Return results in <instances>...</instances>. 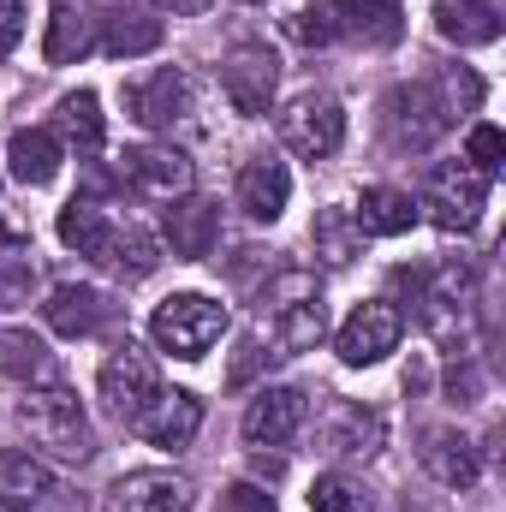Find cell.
<instances>
[{
  "instance_id": "cell-23",
  "label": "cell",
  "mask_w": 506,
  "mask_h": 512,
  "mask_svg": "<svg viewBox=\"0 0 506 512\" xmlns=\"http://www.w3.org/2000/svg\"><path fill=\"white\" fill-rule=\"evenodd\" d=\"M0 376H12L18 387H54L60 382V364H54V352L36 334L0 328Z\"/></svg>"
},
{
  "instance_id": "cell-28",
  "label": "cell",
  "mask_w": 506,
  "mask_h": 512,
  "mask_svg": "<svg viewBox=\"0 0 506 512\" xmlns=\"http://www.w3.org/2000/svg\"><path fill=\"white\" fill-rule=\"evenodd\" d=\"M30 292H36V251H30V239L0 227V310L24 304Z\"/></svg>"
},
{
  "instance_id": "cell-31",
  "label": "cell",
  "mask_w": 506,
  "mask_h": 512,
  "mask_svg": "<svg viewBox=\"0 0 506 512\" xmlns=\"http://www.w3.org/2000/svg\"><path fill=\"white\" fill-rule=\"evenodd\" d=\"M60 126L78 143V155H96L102 149V102H96V90H72L60 102Z\"/></svg>"
},
{
  "instance_id": "cell-26",
  "label": "cell",
  "mask_w": 506,
  "mask_h": 512,
  "mask_svg": "<svg viewBox=\"0 0 506 512\" xmlns=\"http://www.w3.org/2000/svg\"><path fill=\"white\" fill-rule=\"evenodd\" d=\"M60 161H66V149H60V137L42 126L18 131L12 143H6V167H12V179L18 185H48L54 173H60Z\"/></svg>"
},
{
  "instance_id": "cell-35",
  "label": "cell",
  "mask_w": 506,
  "mask_h": 512,
  "mask_svg": "<svg viewBox=\"0 0 506 512\" xmlns=\"http://www.w3.org/2000/svg\"><path fill=\"white\" fill-rule=\"evenodd\" d=\"M221 512H274V495L256 489V483H233V489L221 495Z\"/></svg>"
},
{
  "instance_id": "cell-8",
  "label": "cell",
  "mask_w": 506,
  "mask_h": 512,
  "mask_svg": "<svg viewBox=\"0 0 506 512\" xmlns=\"http://www.w3.org/2000/svg\"><path fill=\"white\" fill-rule=\"evenodd\" d=\"M399 334H405L399 304H393V298H364V304L346 316V328H340L334 352H340V364L370 370V364H381L387 352H399Z\"/></svg>"
},
{
  "instance_id": "cell-34",
  "label": "cell",
  "mask_w": 506,
  "mask_h": 512,
  "mask_svg": "<svg viewBox=\"0 0 506 512\" xmlns=\"http://www.w3.org/2000/svg\"><path fill=\"white\" fill-rule=\"evenodd\" d=\"M465 155H471V161H465L471 173L495 179V173H501V155H506V137L495 126H471V137H465Z\"/></svg>"
},
{
  "instance_id": "cell-17",
  "label": "cell",
  "mask_w": 506,
  "mask_h": 512,
  "mask_svg": "<svg viewBox=\"0 0 506 512\" xmlns=\"http://www.w3.org/2000/svg\"><path fill=\"white\" fill-rule=\"evenodd\" d=\"M286 197H292V173H286V161H274V155H256L239 167V209L251 215V221H280L286 215Z\"/></svg>"
},
{
  "instance_id": "cell-12",
  "label": "cell",
  "mask_w": 506,
  "mask_h": 512,
  "mask_svg": "<svg viewBox=\"0 0 506 512\" xmlns=\"http://www.w3.org/2000/svg\"><path fill=\"white\" fill-rule=\"evenodd\" d=\"M126 108L143 131H173L191 114V78H185L179 66H161V72L126 84Z\"/></svg>"
},
{
  "instance_id": "cell-32",
  "label": "cell",
  "mask_w": 506,
  "mask_h": 512,
  "mask_svg": "<svg viewBox=\"0 0 506 512\" xmlns=\"http://www.w3.org/2000/svg\"><path fill=\"white\" fill-rule=\"evenodd\" d=\"M286 36H292L298 48H328V42L340 36V24H334V6H328V0H310V6H298V12L286 18Z\"/></svg>"
},
{
  "instance_id": "cell-20",
  "label": "cell",
  "mask_w": 506,
  "mask_h": 512,
  "mask_svg": "<svg viewBox=\"0 0 506 512\" xmlns=\"http://www.w3.org/2000/svg\"><path fill=\"white\" fill-rule=\"evenodd\" d=\"M501 0H435V30L459 48H483L501 36Z\"/></svg>"
},
{
  "instance_id": "cell-3",
  "label": "cell",
  "mask_w": 506,
  "mask_h": 512,
  "mask_svg": "<svg viewBox=\"0 0 506 512\" xmlns=\"http://www.w3.org/2000/svg\"><path fill=\"white\" fill-rule=\"evenodd\" d=\"M262 316H268V340L292 358V352H310L322 334H328V304L316 292L310 274H280L274 292H262Z\"/></svg>"
},
{
  "instance_id": "cell-18",
  "label": "cell",
  "mask_w": 506,
  "mask_h": 512,
  "mask_svg": "<svg viewBox=\"0 0 506 512\" xmlns=\"http://www.w3.org/2000/svg\"><path fill=\"white\" fill-rule=\"evenodd\" d=\"M54 495H60V483H54V471L36 453H18V447L0 453V507L36 512V507H48Z\"/></svg>"
},
{
  "instance_id": "cell-19",
  "label": "cell",
  "mask_w": 506,
  "mask_h": 512,
  "mask_svg": "<svg viewBox=\"0 0 506 512\" xmlns=\"http://www.w3.org/2000/svg\"><path fill=\"white\" fill-rule=\"evenodd\" d=\"M423 471H429L441 489H477L483 459H477V447H471L459 429H429V435H423Z\"/></svg>"
},
{
  "instance_id": "cell-30",
  "label": "cell",
  "mask_w": 506,
  "mask_h": 512,
  "mask_svg": "<svg viewBox=\"0 0 506 512\" xmlns=\"http://www.w3.org/2000/svg\"><path fill=\"white\" fill-rule=\"evenodd\" d=\"M149 48H161V24H155V18H137V12H108L102 54H114V60H137V54H149Z\"/></svg>"
},
{
  "instance_id": "cell-29",
  "label": "cell",
  "mask_w": 506,
  "mask_h": 512,
  "mask_svg": "<svg viewBox=\"0 0 506 512\" xmlns=\"http://www.w3.org/2000/svg\"><path fill=\"white\" fill-rule=\"evenodd\" d=\"M364 251V233L352 221V209H322L316 215V262L322 268H352Z\"/></svg>"
},
{
  "instance_id": "cell-13",
  "label": "cell",
  "mask_w": 506,
  "mask_h": 512,
  "mask_svg": "<svg viewBox=\"0 0 506 512\" xmlns=\"http://www.w3.org/2000/svg\"><path fill=\"white\" fill-rule=\"evenodd\" d=\"M108 512H197V489L179 471H131L108 489Z\"/></svg>"
},
{
  "instance_id": "cell-16",
  "label": "cell",
  "mask_w": 506,
  "mask_h": 512,
  "mask_svg": "<svg viewBox=\"0 0 506 512\" xmlns=\"http://www.w3.org/2000/svg\"><path fill=\"white\" fill-rule=\"evenodd\" d=\"M221 245V203L209 197H179L167 209V251L185 256V262H203V256Z\"/></svg>"
},
{
  "instance_id": "cell-5",
  "label": "cell",
  "mask_w": 506,
  "mask_h": 512,
  "mask_svg": "<svg viewBox=\"0 0 506 512\" xmlns=\"http://www.w3.org/2000/svg\"><path fill=\"white\" fill-rule=\"evenodd\" d=\"M447 126H453V102H447L435 84H399V90H387V102H381V131H387L393 149L423 155Z\"/></svg>"
},
{
  "instance_id": "cell-10",
  "label": "cell",
  "mask_w": 506,
  "mask_h": 512,
  "mask_svg": "<svg viewBox=\"0 0 506 512\" xmlns=\"http://www.w3.org/2000/svg\"><path fill=\"white\" fill-rule=\"evenodd\" d=\"M280 143L292 149V155H304V161H322V155H334L340 143H346V114H340V102L334 96H292L286 102V114H280Z\"/></svg>"
},
{
  "instance_id": "cell-36",
  "label": "cell",
  "mask_w": 506,
  "mask_h": 512,
  "mask_svg": "<svg viewBox=\"0 0 506 512\" xmlns=\"http://www.w3.org/2000/svg\"><path fill=\"white\" fill-rule=\"evenodd\" d=\"M18 36H24V0H0V60L18 48Z\"/></svg>"
},
{
  "instance_id": "cell-22",
  "label": "cell",
  "mask_w": 506,
  "mask_h": 512,
  "mask_svg": "<svg viewBox=\"0 0 506 512\" xmlns=\"http://www.w3.org/2000/svg\"><path fill=\"white\" fill-rule=\"evenodd\" d=\"M42 316H48L54 334L84 340V334H96V328L108 322V298H102L96 286H54L48 304H42Z\"/></svg>"
},
{
  "instance_id": "cell-33",
  "label": "cell",
  "mask_w": 506,
  "mask_h": 512,
  "mask_svg": "<svg viewBox=\"0 0 506 512\" xmlns=\"http://www.w3.org/2000/svg\"><path fill=\"white\" fill-rule=\"evenodd\" d=\"M310 512H370V501L352 477H316L310 483Z\"/></svg>"
},
{
  "instance_id": "cell-15",
  "label": "cell",
  "mask_w": 506,
  "mask_h": 512,
  "mask_svg": "<svg viewBox=\"0 0 506 512\" xmlns=\"http://www.w3.org/2000/svg\"><path fill=\"white\" fill-rule=\"evenodd\" d=\"M304 429V393L298 387H262L245 411V441L251 447H286Z\"/></svg>"
},
{
  "instance_id": "cell-37",
  "label": "cell",
  "mask_w": 506,
  "mask_h": 512,
  "mask_svg": "<svg viewBox=\"0 0 506 512\" xmlns=\"http://www.w3.org/2000/svg\"><path fill=\"white\" fill-rule=\"evenodd\" d=\"M161 12H173V18H197V12H209L215 0H155Z\"/></svg>"
},
{
  "instance_id": "cell-25",
  "label": "cell",
  "mask_w": 506,
  "mask_h": 512,
  "mask_svg": "<svg viewBox=\"0 0 506 512\" xmlns=\"http://www.w3.org/2000/svg\"><path fill=\"white\" fill-rule=\"evenodd\" d=\"M381 441H387V423L370 405H334V423H328V447L340 459H376Z\"/></svg>"
},
{
  "instance_id": "cell-24",
  "label": "cell",
  "mask_w": 506,
  "mask_h": 512,
  "mask_svg": "<svg viewBox=\"0 0 506 512\" xmlns=\"http://www.w3.org/2000/svg\"><path fill=\"white\" fill-rule=\"evenodd\" d=\"M352 221H358V233H364V239H399V233H411L417 203H411L405 191H393V185H370V191L358 197Z\"/></svg>"
},
{
  "instance_id": "cell-11",
  "label": "cell",
  "mask_w": 506,
  "mask_h": 512,
  "mask_svg": "<svg viewBox=\"0 0 506 512\" xmlns=\"http://www.w3.org/2000/svg\"><path fill=\"white\" fill-rule=\"evenodd\" d=\"M155 393H161V376H155V358L143 346L126 340L120 352H108V364H102V399H108V411L120 423H137Z\"/></svg>"
},
{
  "instance_id": "cell-14",
  "label": "cell",
  "mask_w": 506,
  "mask_h": 512,
  "mask_svg": "<svg viewBox=\"0 0 506 512\" xmlns=\"http://www.w3.org/2000/svg\"><path fill=\"white\" fill-rule=\"evenodd\" d=\"M131 429H137L149 447H167V453H173V447H191V441H197V429H203V399H197V393H185V387L155 393Z\"/></svg>"
},
{
  "instance_id": "cell-4",
  "label": "cell",
  "mask_w": 506,
  "mask_h": 512,
  "mask_svg": "<svg viewBox=\"0 0 506 512\" xmlns=\"http://www.w3.org/2000/svg\"><path fill=\"white\" fill-rule=\"evenodd\" d=\"M149 334H155V346H161V352H173V358L197 364V358L227 334V304H215V298H203V292H173V298H161V304H155Z\"/></svg>"
},
{
  "instance_id": "cell-7",
  "label": "cell",
  "mask_w": 506,
  "mask_h": 512,
  "mask_svg": "<svg viewBox=\"0 0 506 512\" xmlns=\"http://www.w3.org/2000/svg\"><path fill=\"white\" fill-rule=\"evenodd\" d=\"M221 90L233 102V114L262 120L274 108V90H280V60L268 42H239L227 60H221Z\"/></svg>"
},
{
  "instance_id": "cell-38",
  "label": "cell",
  "mask_w": 506,
  "mask_h": 512,
  "mask_svg": "<svg viewBox=\"0 0 506 512\" xmlns=\"http://www.w3.org/2000/svg\"><path fill=\"white\" fill-rule=\"evenodd\" d=\"M251 6H256V0H251Z\"/></svg>"
},
{
  "instance_id": "cell-9",
  "label": "cell",
  "mask_w": 506,
  "mask_h": 512,
  "mask_svg": "<svg viewBox=\"0 0 506 512\" xmlns=\"http://www.w3.org/2000/svg\"><path fill=\"white\" fill-rule=\"evenodd\" d=\"M120 179H126L131 197H143V203L191 197V161L173 143H137V149H126L120 155Z\"/></svg>"
},
{
  "instance_id": "cell-21",
  "label": "cell",
  "mask_w": 506,
  "mask_h": 512,
  "mask_svg": "<svg viewBox=\"0 0 506 512\" xmlns=\"http://www.w3.org/2000/svg\"><path fill=\"white\" fill-rule=\"evenodd\" d=\"M328 6H334V24H340L346 36L370 42V48H393V42L405 36L399 0H328Z\"/></svg>"
},
{
  "instance_id": "cell-6",
  "label": "cell",
  "mask_w": 506,
  "mask_h": 512,
  "mask_svg": "<svg viewBox=\"0 0 506 512\" xmlns=\"http://www.w3.org/2000/svg\"><path fill=\"white\" fill-rule=\"evenodd\" d=\"M483 203H489V179L471 173L465 161L429 167L423 197H417V209H429V221H435L441 233H471V227L483 221Z\"/></svg>"
},
{
  "instance_id": "cell-1",
  "label": "cell",
  "mask_w": 506,
  "mask_h": 512,
  "mask_svg": "<svg viewBox=\"0 0 506 512\" xmlns=\"http://www.w3.org/2000/svg\"><path fill=\"white\" fill-rule=\"evenodd\" d=\"M60 239L78 256H90V262L126 274V280H143V274L161 262L155 239H149L143 227H120V221H114L108 209H96V203H66V209H60Z\"/></svg>"
},
{
  "instance_id": "cell-2",
  "label": "cell",
  "mask_w": 506,
  "mask_h": 512,
  "mask_svg": "<svg viewBox=\"0 0 506 512\" xmlns=\"http://www.w3.org/2000/svg\"><path fill=\"white\" fill-rule=\"evenodd\" d=\"M18 423H24V435L42 447V453H54V459H66V465H84L90 459V417H84V405H78V393L72 387H24V399H18Z\"/></svg>"
},
{
  "instance_id": "cell-27",
  "label": "cell",
  "mask_w": 506,
  "mask_h": 512,
  "mask_svg": "<svg viewBox=\"0 0 506 512\" xmlns=\"http://www.w3.org/2000/svg\"><path fill=\"white\" fill-rule=\"evenodd\" d=\"M90 12L78 6V0H54V18H48V42H42V54L54 60V66H66V60H78V54H90Z\"/></svg>"
}]
</instances>
